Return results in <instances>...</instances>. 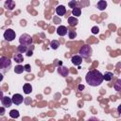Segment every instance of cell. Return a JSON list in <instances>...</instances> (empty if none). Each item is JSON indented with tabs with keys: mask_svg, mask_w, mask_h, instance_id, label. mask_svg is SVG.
<instances>
[{
	"mask_svg": "<svg viewBox=\"0 0 121 121\" xmlns=\"http://www.w3.org/2000/svg\"><path fill=\"white\" fill-rule=\"evenodd\" d=\"M68 6H69L70 8H72V9H75V8H77L78 3H77L75 0H72V1H69V2H68Z\"/></svg>",
	"mask_w": 121,
	"mask_h": 121,
	"instance_id": "cell-24",
	"label": "cell"
},
{
	"mask_svg": "<svg viewBox=\"0 0 121 121\" xmlns=\"http://www.w3.org/2000/svg\"><path fill=\"white\" fill-rule=\"evenodd\" d=\"M5 113H6L5 108H4V107H0V115H4Z\"/></svg>",
	"mask_w": 121,
	"mask_h": 121,
	"instance_id": "cell-28",
	"label": "cell"
},
{
	"mask_svg": "<svg viewBox=\"0 0 121 121\" xmlns=\"http://www.w3.org/2000/svg\"><path fill=\"white\" fill-rule=\"evenodd\" d=\"M98 30H99V29H98V26H96L92 27V33H93V34H97V33H98Z\"/></svg>",
	"mask_w": 121,
	"mask_h": 121,
	"instance_id": "cell-26",
	"label": "cell"
},
{
	"mask_svg": "<svg viewBox=\"0 0 121 121\" xmlns=\"http://www.w3.org/2000/svg\"><path fill=\"white\" fill-rule=\"evenodd\" d=\"M112 78H113V74L111 73V72H106V73L103 75V80L111 81Z\"/></svg>",
	"mask_w": 121,
	"mask_h": 121,
	"instance_id": "cell-17",
	"label": "cell"
},
{
	"mask_svg": "<svg viewBox=\"0 0 121 121\" xmlns=\"http://www.w3.org/2000/svg\"><path fill=\"white\" fill-rule=\"evenodd\" d=\"M23 90H24V93L28 95L32 92V86L29 84V83H25L24 86H23Z\"/></svg>",
	"mask_w": 121,
	"mask_h": 121,
	"instance_id": "cell-15",
	"label": "cell"
},
{
	"mask_svg": "<svg viewBox=\"0 0 121 121\" xmlns=\"http://www.w3.org/2000/svg\"><path fill=\"white\" fill-rule=\"evenodd\" d=\"M13 60H14V61L15 62H17V63H21V62H23L24 61V57H23V54H21V53H15V55L13 56Z\"/></svg>",
	"mask_w": 121,
	"mask_h": 121,
	"instance_id": "cell-13",
	"label": "cell"
},
{
	"mask_svg": "<svg viewBox=\"0 0 121 121\" xmlns=\"http://www.w3.org/2000/svg\"><path fill=\"white\" fill-rule=\"evenodd\" d=\"M56 13L59 15V16H63L65 13H66V9L63 5H59L57 8H56Z\"/></svg>",
	"mask_w": 121,
	"mask_h": 121,
	"instance_id": "cell-11",
	"label": "cell"
},
{
	"mask_svg": "<svg viewBox=\"0 0 121 121\" xmlns=\"http://www.w3.org/2000/svg\"><path fill=\"white\" fill-rule=\"evenodd\" d=\"M4 7H5L7 9L11 10V9H13L15 8V2H14V1H12V0H8V1H6V2H5Z\"/></svg>",
	"mask_w": 121,
	"mask_h": 121,
	"instance_id": "cell-12",
	"label": "cell"
},
{
	"mask_svg": "<svg viewBox=\"0 0 121 121\" xmlns=\"http://www.w3.org/2000/svg\"><path fill=\"white\" fill-rule=\"evenodd\" d=\"M67 33H68V36H69L70 39H74V38L77 37V33H76V31L73 30V29H72V30H69Z\"/></svg>",
	"mask_w": 121,
	"mask_h": 121,
	"instance_id": "cell-23",
	"label": "cell"
},
{
	"mask_svg": "<svg viewBox=\"0 0 121 121\" xmlns=\"http://www.w3.org/2000/svg\"><path fill=\"white\" fill-rule=\"evenodd\" d=\"M60 46V42L57 41V40H53L51 43H50V47L52 49H58Z\"/></svg>",
	"mask_w": 121,
	"mask_h": 121,
	"instance_id": "cell-19",
	"label": "cell"
},
{
	"mask_svg": "<svg viewBox=\"0 0 121 121\" xmlns=\"http://www.w3.org/2000/svg\"><path fill=\"white\" fill-rule=\"evenodd\" d=\"M56 31H57V33H58L59 36H65L67 34V32H68V29H67V27L65 26H60L57 28Z\"/></svg>",
	"mask_w": 121,
	"mask_h": 121,
	"instance_id": "cell-10",
	"label": "cell"
},
{
	"mask_svg": "<svg viewBox=\"0 0 121 121\" xmlns=\"http://www.w3.org/2000/svg\"><path fill=\"white\" fill-rule=\"evenodd\" d=\"M28 50V48H27V46H25V45H19L18 47H17V51H18V53H26V51Z\"/></svg>",
	"mask_w": 121,
	"mask_h": 121,
	"instance_id": "cell-22",
	"label": "cell"
},
{
	"mask_svg": "<svg viewBox=\"0 0 121 121\" xmlns=\"http://www.w3.org/2000/svg\"><path fill=\"white\" fill-rule=\"evenodd\" d=\"M3 96H4V95H3V92H2V91H0V101L2 100V98H3Z\"/></svg>",
	"mask_w": 121,
	"mask_h": 121,
	"instance_id": "cell-32",
	"label": "cell"
},
{
	"mask_svg": "<svg viewBox=\"0 0 121 121\" xmlns=\"http://www.w3.org/2000/svg\"><path fill=\"white\" fill-rule=\"evenodd\" d=\"M67 21H68L69 26H77L78 23V20L76 17H69V18L67 19Z\"/></svg>",
	"mask_w": 121,
	"mask_h": 121,
	"instance_id": "cell-16",
	"label": "cell"
},
{
	"mask_svg": "<svg viewBox=\"0 0 121 121\" xmlns=\"http://www.w3.org/2000/svg\"><path fill=\"white\" fill-rule=\"evenodd\" d=\"M30 102H31V99H30V100H29V99H27V100H26V104H29Z\"/></svg>",
	"mask_w": 121,
	"mask_h": 121,
	"instance_id": "cell-34",
	"label": "cell"
},
{
	"mask_svg": "<svg viewBox=\"0 0 121 121\" xmlns=\"http://www.w3.org/2000/svg\"><path fill=\"white\" fill-rule=\"evenodd\" d=\"M107 2L106 1H104V0H100V1H98L97 2V4H96V7H97V9H99V10H104L106 8H107Z\"/></svg>",
	"mask_w": 121,
	"mask_h": 121,
	"instance_id": "cell-14",
	"label": "cell"
},
{
	"mask_svg": "<svg viewBox=\"0 0 121 121\" xmlns=\"http://www.w3.org/2000/svg\"><path fill=\"white\" fill-rule=\"evenodd\" d=\"M15 36H16V33H15V31H14L13 29L9 28V29H7V30L4 32V38H5V40L8 41V42L13 41V40L15 39Z\"/></svg>",
	"mask_w": 121,
	"mask_h": 121,
	"instance_id": "cell-5",
	"label": "cell"
},
{
	"mask_svg": "<svg viewBox=\"0 0 121 121\" xmlns=\"http://www.w3.org/2000/svg\"><path fill=\"white\" fill-rule=\"evenodd\" d=\"M58 73H59L60 76H62L63 78H65V77H67V76H68L69 71H68V68H67V67L60 65V66H59V67H58Z\"/></svg>",
	"mask_w": 121,
	"mask_h": 121,
	"instance_id": "cell-9",
	"label": "cell"
},
{
	"mask_svg": "<svg viewBox=\"0 0 121 121\" xmlns=\"http://www.w3.org/2000/svg\"><path fill=\"white\" fill-rule=\"evenodd\" d=\"M92 52H93L92 47L90 45H88V44H85V45H83V46L80 47L78 53H79V56L81 58H89L91 56Z\"/></svg>",
	"mask_w": 121,
	"mask_h": 121,
	"instance_id": "cell-3",
	"label": "cell"
},
{
	"mask_svg": "<svg viewBox=\"0 0 121 121\" xmlns=\"http://www.w3.org/2000/svg\"><path fill=\"white\" fill-rule=\"evenodd\" d=\"M19 115H20V113H19V112L17 110H11L9 112V116L11 118H18Z\"/></svg>",
	"mask_w": 121,
	"mask_h": 121,
	"instance_id": "cell-21",
	"label": "cell"
},
{
	"mask_svg": "<svg viewBox=\"0 0 121 121\" xmlns=\"http://www.w3.org/2000/svg\"><path fill=\"white\" fill-rule=\"evenodd\" d=\"M85 80L90 86L96 87V86H99L103 82V75L98 70L93 69V70H90L86 74Z\"/></svg>",
	"mask_w": 121,
	"mask_h": 121,
	"instance_id": "cell-1",
	"label": "cell"
},
{
	"mask_svg": "<svg viewBox=\"0 0 121 121\" xmlns=\"http://www.w3.org/2000/svg\"><path fill=\"white\" fill-rule=\"evenodd\" d=\"M3 78H4L3 74H2V73H0V81H2V80H3Z\"/></svg>",
	"mask_w": 121,
	"mask_h": 121,
	"instance_id": "cell-33",
	"label": "cell"
},
{
	"mask_svg": "<svg viewBox=\"0 0 121 121\" xmlns=\"http://www.w3.org/2000/svg\"><path fill=\"white\" fill-rule=\"evenodd\" d=\"M72 14L73 15H75V17H78V16H80L81 15V9H80V8H75V9H72Z\"/></svg>",
	"mask_w": 121,
	"mask_h": 121,
	"instance_id": "cell-18",
	"label": "cell"
},
{
	"mask_svg": "<svg viewBox=\"0 0 121 121\" xmlns=\"http://www.w3.org/2000/svg\"><path fill=\"white\" fill-rule=\"evenodd\" d=\"M120 82H121V81H120V79H118V80H117V82H116V83H115V85H114V88H115V90H116L117 92H119V91L121 90V89H120V87H119V85L121 84Z\"/></svg>",
	"mask_w": 121,
	"mask_h": 121,
	"instance_id": "cell-25",
	"label": "cell"
},
{
	"mask_svg": "<svg viewBox=\"0 0 121 121\" xmlns=\"http://www.w3.org/2000/svg\"><path fill=\"white\" fill-rule=\"evenodd\" d=\"M24 71H25L24 66H23V65H20V64H18V65L15 66V68H14V72H15L16 74H22Z\"/></svg>",
	"mask_w": 121,
	"mask_h": 121,
	"instance_id": "cell-20",
	"label": "cell"
},
{
	"mask_svg": "<svg viewBox=\"0 0 121 121\" xmlns=\"http://www.w3.org/2000/svg\"><path fill=\"white\" fill-rule=\"evenodd\" d=\"M11 68V60L7 57H1L0 58V72L7 73Z\"/></svg>",
	"mask_w": 121,
	"mask_h": 121,
	"instance_id": "cell-2",
	"label": "cell"
},
{
	"mask_svg": "<svg viewBox=\"0 0 121 121\" xmlns=\"http://www.w3.org/2000/svg\"><path fill=\"white\" fill-rule=\"evenodd\" d=\"M24 68H25V71H26V72H30L31 71V66L29 64H26L24 66Z\"/></svg>",
	"mask_w": 121,
	"mask_h": 121,
	"instance_id": "cell-27",
	"label": "cell"
},
{
	"mask_svg": "<svg viewBox=\"0 0 121 121\" xmlns=\"http://www.w3.org/2000/svg\"><path fill=\"white\" fill-rule=\"evenodd\" d=\"M1 102H2V105L4 106V108H9L12 105V100L9 96H3Z\"/></svg>",
	"mask_w": 121,
	"mask_h": 121,
	"instance_id": "cell-7",
	"label": "cell"
},
{
	"mask_svg": "<svg viewBox=\"0 0 121 121\" xmlns=\"http://www.w3.org/2000/svg\"><path fill=\"white\" fill-rule=\"evenodd\" d=\"M32 55H33V52H32V50L28 49V50L26 51V56H27V57H31Z\"/></svg>",
	"mask_w": 121,
	"mask_h": 121,
	"instance_id": "cell-29",
	"label": "cell"
},
{
	"mask_svg": "<svg viewBox=\"0 0 121 121\" xmlns=\"http://www.w3.org/2000/svg\"><path fill=\"white\" fill-rule=\"evenodd\" d=\"M87 121H98V119L96 118V117H95V116H93V117H90Z\"/></svg>",
	"mask_w": 121,
	"mask_h": 121,
	"instance_id": "cell-30",
	"label": "cell"
},
{
	"mask_svg": "<svg viewBox=\"0 0 121 121\" xmlns=\"http://www.w3.org/2000/svg\"><path fill=\"white\" fill-rule=\"evenodd\" d=\"M78 88V90H79V91H82V90L84 89V85H82V84H79Z\"/></svg>",
	"mask_w": 121,
	"mask_h": 121,
	"instance_id": "cell-31",
	"label": "cell"
},
{
	"mask_svg": "<svg viewBox=\"0 0 121 121\" xmlns=\"http://www.w3.org/2000/svg\"><path fill=\"white\" fill-rule=\"evenodd\" d=\"M19 42L21 43V45H25V46H28L32 43V38L30 35L28 34H22L19 38Z\"/></svg>",
	"mask_w": 121,
	"mask_h": 121,
	"instance_id": "cell-4",
	"label": "cell"
},
{
	"mask_svg": "<svg viewBox=\"0 0 121 121\" xmlns=\"http://www.w3.org/2000/svg\"><path fill=\"white\" fill-rule=\"evenodd\" d=\"M11 100H12V103L15 104V105H20L21 103H23L24 101V97L22 95L20 94H14L11 97Z\"/></svg>",
	"mask_w": 121,
	"mask_h": 121,
	"instance_id": "cell-6",
	"label": "cell"
},
{
	"mask_svg": "<svg viewBox=\"0 0 121 121\" xmlns=\"http://www.w3.org/2000/svg\"><path fill=\"white\" fill-rule=\"evenodd\" d=\"M71 61H72V63H73L74 65L79 66V65L81 64V62H82V58H81L79 55H75V56L72 57Z\"/></svg>",
	"mask_w": 121,
	"mask_h": 121,
	"instance_id": "cell-8",
	"label": "cell"
}]
</instances>
